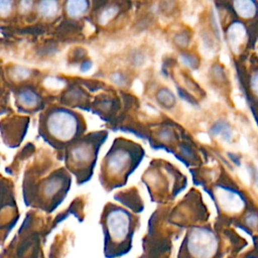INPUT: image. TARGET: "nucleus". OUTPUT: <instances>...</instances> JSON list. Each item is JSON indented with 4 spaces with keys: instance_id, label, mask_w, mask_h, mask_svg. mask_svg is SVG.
Instances as JSON below:
<instances>
[{
    "instance_id": "39448f33",
    "label": "nucleus",
    "mask_w": 258,
    "mask_h": 258,
    "mask_svg": "<svg viewBox=\"0 0 258 258\" xmlns=\"http://www.w3.org/2000/svg\"><path fill=\"white\" fill-rule=\"evenodd\" d=\"M216 194L220 205L224 210L230 213L240 212L244 207L243 199L234 190L228 188H219L217 189Z\"/></svg>"
},
{
    "instance_id": "f8f14e48",
    "label": "nucleus",
    "mask_w": 258,
    "mask_h": 258,
    "mask_svg": "<svg viewBox=\"0 0 258 258\" xmlns=\"http://www.w3.org/2000/svg\"><path fill=\"white\" fill-rule=\"evenodd\" d=\"M13 8V0H0V16L4 17L10 14Z\"/></svg>"
},
{
    "instance_id": "423d86ee",
    "label": "nucleus",
    "mask_w": 258,
    "mask_h": 258,
    "mask_svg": "<svg viewBox=\"0 0 258 258\" xmlns=\"http://www.w3.org/2000/svg\"><path fill=\"white\" fill-rule=\"evenodd\" d=\"M245 27L241 23H234L229 27L228 30V41L233 50L240 48L246 37Z\"/></svg>"
},
{
    "instance_id": "1a4fd4ad",
    "label": "nucleus",
    "mask_w": 258,
    "mask_h": 258,
    "mask_svg": "<svg viewBox=\"0 0 258 258\" xmlns=\"http://www.w3.org/2000/svg\"><path fill=\"white\" fill-rule=\"evenodd\" d=\"M37 10L40 16L52 18L59 11V2L58 0H38Z\"/></svg>"
},
{
    "instance_id": "20e7f679",
    "label": "nucleus",
    "mask_w": 258,
    "mask_h": 258,
    "mask_svg": "<svg viewBox=\"0 0 258 258\" xmlns=\"http://www.w3.org/2000/svg\"><path fill=\"white\" fill-rule=\"evenodd\" d=\"M94 156V150L92 149V145L86 141H80L73 144V147L68 152V161L71 164L84 165L90 163Z\"/></svg>"
},
{
    "instance_id": "0eeeda50",
    "label": "nucleus",
    "mask_w": 258,
    "mask_h": 258,
    "mask_svg": "<svg viewBox=\"0 0 258 258\" xmlns=\"http://www.w3.org/2000/svg\"><path fill=\"white\" fill-rule=\"evenodd\" d=\"M128 163V156L124 151H114L107 158V168L112 173H117L124 169Z\"/></svg>"
},
{
    "instance_id": "9d476101",
    "label": "nucleus",
    "mask_w": 258,
    "mask_h": 258,
    "mask_svg": "<svg viewBox=\"0 0 258 258\" xmlns=\"http://www.w3.org/2000/svg\"><path fill=\"white\" fill-rule=\"evenodd\" d=\"M234 7L241 17L250 18L256 12V5L253 0H234Z\"/></svg>"
},
{
    "instance_id": "6e6552de",
    "label": "nucleus",
    "mask_w": 258,
    "mask_h": 258,
    "mask_svg": "<svg viewBox=\"0 0 258 258\" xmlns=\"http://www.w3.org/2000/svg\"><path fill=\"white\" fill-rule=\"evenodd\" d=\"M89 8L88 0H67L66 11L70 17L78 18L83 16Z\"/></svg>"
},
{
    "instance_id": "7ed1b4c3",
    "label": "nucleus",
    "mask_w": 258,
    "mask_h": 258,
    "mask_svg": "<svg viewBox=\"0 0 258 258\" xmlns=\"http://www.w3.org/2000/svg\"><path fill=\"white\" fill-rule=\"evenodd\" d=\"M105 225L109 238L114 241H120L129 232V217L123 211L115 210L107 215Z\"/></svg>"
},
{
    "instance_id": "ddd939ff",
    "label": "nucleus",
    "mask_w": 258,
    "mask_h": 258,
    "mask_svg": "<svg viewBox=\"0 0 258 258\" xmlns=\"http://www.w3.org/2000/svg\"><path fill=\"white\" fill-rule=\"evenodd\" d=\"M117 13V8L116 7H108L105 9L101 15H100V22L102 23H107L110 19L114 17V15Z\"/></svg>"
},
{
    "instance_id": "f257e3e1",
    "label": "nucleus",
    "mask_w": 258,
    "mask_h": 258,
    "mask_svg": "<svg viewBox=\"0 0 258 258\" xmlns=\"http://www.w3.org/2000/svg\"><path fill=\"white\" fill-rule=\"evenodd\" d=\"M42 132L48 136L49 140L58 143H69L80 130V120L78 116L63 108L50 110L43 118Z\"/></svg>"
},
{
    "instance_id": "4468645a",
    "label": "nucleus",
    "mask_w": 258,
    "mask_h": 258,
    "mask_svg": "<svg viewBox=\"0 0 258 258\" xmlns=\"http://www.w3.org/2000/svg\"><path fill=\"white\" fill-rule=\"evenodd\" d=\"M251 88L253 92L258 95V73H256L251 79Z\"/></svg>"
},
{
    "instance_id": "f03ea898",
    "label": "nucleus",
    "mask_w": 258,
    "mask_h": 258,
    "mask_svg": "<svg viewBox=\"0 0 258 258\" xmlns=\"http://www.w3.org/2000/svg\"><path fill=\"white\" fill-rule=\"evenodd\" d=\"M217 248V241L214 234L205 229L194 230L188 239V249L191 254L199 258L211 257Z\"/></svg>"
},
{
    "instance_id": "9b49d317",
    "label": "nucleus",
    "mask_w": 258,
    "mask_h": 258,
    "mask_svg": "<svg viewBox=\"0 0 258 258\" xmlns=\"http://www.w3.org/2000/svg\"><path fill=\"white\" fill-rule=\"evenodd\" d=\"M19 97H20V101L26 106H31V105L33 106L37 101V96L31 91H24L21 93Z\"/></svg>"
}]
</instances>
